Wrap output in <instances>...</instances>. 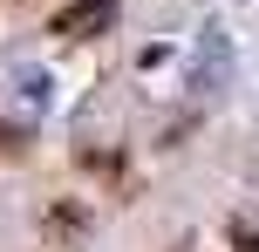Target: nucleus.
Masks as SVG:
<instances>
[{"mask_svg":"<svg viewBox=\"0 0 259 252\" xmlns=\"http://www.w3.org/2000/svg\"><path fill=\"white\" fill-rule=\"evenodd\" d=\"M109 21H116V0H68V7L48 21V34H62V41H89V34H103Z\"/></svg>","mask_w":259,"mask_h":252,"instance_id":"f257e3e1","label":"nucleus"},{"mask_svg":"<svg viewBox=\"0 0 259 252\" xmlns=\"http://www.w3.org/2000/svg\"><path fill=\"white\" fill-rule=\"evenodd\" d=\"M232 245H239V252H259V225H246V218H239V225H232Z\"/></svg>","mask_w":259,"mask_h":252,"instance_id":"f03ea898","label":"nucleus"}]
</instances>
